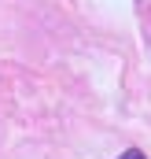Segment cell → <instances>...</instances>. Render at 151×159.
<instances>
[{
    "instance_id": "6da1fadb",
    "label": "cell",
    "mask_w": 151,
    "mask_h": 159,
    "mask_svg": "<svg viewBox=\"0 0 151 159\" xmlns=\"http://www.w3.org/2000/svg\"><path fill=\"white\" fill-rule=\"evenodd\" d=\"M122 159H144V156H140V152H125Z\"/></svg>"
}]
</instances>
